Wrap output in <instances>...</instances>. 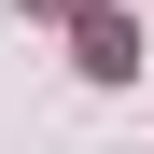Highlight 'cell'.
<instances>
[{"mask_svg":"<svg viewBox=\"0 0 154 154\" xmlns=\"http://www.w3.org/2000/svg\"><path fill=\"white\" fill-rule=\"evenodd\" d=\"M84 70H98V84H126V70H140V42H126V14H84Z\"/></svg>","mask_w":154,"mask_h":154,"instance_id":"cell-1","label":"cell"},{"mask_svg":"<svg viewBox=\"0 0 154 154\" xmlns=\"http://www.w3.org/2000/svg\"><path fill=\"white\" fill-rule=\"evenodd\" d=\"M28 14H84V0H28Z\"/></svg>","mask_w":154,"mask_h":154,"instance_id":"cell-2","label":"cell"}]
</instances>
